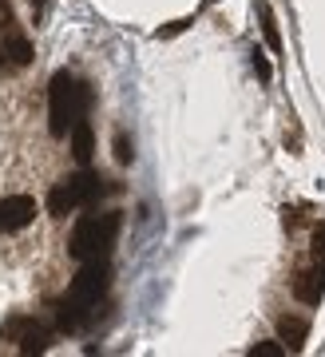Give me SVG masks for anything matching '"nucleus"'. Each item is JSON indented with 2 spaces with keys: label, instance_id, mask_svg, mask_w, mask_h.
<instances>
[{
  "label": "nucleus",
  "instance_id": "obj_11",
  "mask_svg": "<svg viewBox=\"0 0 325 357\" xmlns=\"http://www.w3.org/2000/svg\"><path fill=\"white\" fill-rule=\"evenodd\" d=\"M262 32H266V44L274 52H282V36H278V24H274V13H270V4H262Z\"/></svg>",
  "mask_w": 325,
  "mask_h": 357
},
{
  "label": "nucleus",
  "instance_id": "obj_12",
  "mask_svg": "<svg viewBox=\"0 0 325 357\" xmlns=\"http://www.w3.org/2000/svg\"><path fill=\"white\" fill-rule=\"evenodd\" d=\"M282 354H286V345H274V342H262L250 349V357H282Z\"/></svg>",
  "mask_w": 325,
  "mask_h": 357
},
{
  "label": "nucleus",
  "instance_id": "obj_7",
  "mask_svg": "<svg viewBox=\"0 0 325 357\" xmlns=\"http://www.w3.org/2000/svg\"><path fill=\"white\" fill-rule=\"evenodd\" d=\"M13 337L20 342L24 354H32V349H48L52 333L44 330V326H36V321H13Z\"/></svg>",
  "mask_w": 325,
  "mask_h": 357
},
{
  "label": "nucleus",
  "instance_id": "obj_14",
  "mask_svg": "<svg viewBox=\"0 0 325 357\" xmlns=\"http://www.w3.org/2000/svg\"><path fill=\"white\" fill-rule=\"evenodd\" d=\"M115 147H119V163H127V159H131V151H127V139H123V135L115 139Z\"/></svg>",
  "mask_w": 325,
  "mask_h": 357
},
{
  "label": "nucleus",
  "instance_id": "obj_15",
  "mask_svg": "<svg viewBox=\"0 0 325 357\" xmlns=\"http://www.w3.org/2000/svg\"><path fill=\"white\" fill-rule=\"evenodd\" d=\"M0 64H4V56H0Z\"/></svg>",
  "mask_w": 325,
  "mask_h": 357
},
{
  "label": "nucleus",
  "instance_id": "obj_6",
  "mask_svg": "<svg viewBox=\"0 0 325 357\" xmlns=\"http://www.w3.org/2000/svg\"><path fill=\"white\" fill-rule=\"evenodd\" d=\"M294 294H298L305 306H317L325 294V262L310 258V262H301L298 274H294Z\"/></svg>",
  "mask_w": 325,
  "mask_h": 357
},
{
  "label": "nucleus",
  "instance_id": "obj_9",
  "mask_svg": "<svg viewBox=\"0 0 325 357\" xmlns=\"http://www.w3.org/2000/svg\"><path fill=\"white\" fill-rule=\"evenodd\" d=\"M278 333H282L286 349H294V354H298L301 345H305V333H310V326H305L301 318H282V321H278Z\"/></svg>",
  "mask_w": 325,
  "mask_h": 357
},
{
  "label": "nucleus",
  "instance_id": "obj_2",
  "mask_svg": "<svg viewBox=\"0 0 325 357\" xmlns=\"http://www.w3.org/2000/svg\"><path fill=\"white\" fill-rule=\"evenodd\" d=\"M103 290H107V266L103 262H84V270L72 278L68 298H63V326L75 330L84 314H91V310L100 306Z\"/></svg>",
  "mask_w": 325,
  "mask_h": 357
},
{
  "label": "nucleus",
  "instance_id": "obj_3",
  "mask_svg": "<svg viewBox=\"0 0 325 357\" xmlns=\"http://www.w3.org/2000/svg\"><path fill=\"white\" fill-rule=\"evenodd\" d=\"M119 234V215H88L72 230V258L75 262H103Z\"/></svg>",
  "mask_w": 325,
  "mask_h": 357
},
{
  "label": "nucleus",
  "instance_id": "obj_8",
  "mask_svg": "<svg viewBox=\"0 0 325 357\" xmlns=\"http://www.w3.org/2000/svg\"><path fill=\"white\" fill-rule=\"evenodd\" d=\"M0 56H4V64L24 68L28 60H32V44H28L20 32H8V36H4V44H0Z\"/></svg>",
  "mask_w": 325,
  "mask_h": 357
},
{
  "label": "nucleus",
  "instance_id": "obj_5",
  "mask_svg": "<svg viewBox=\"0 0 325 357\" xmlns=\"http://www.w3.org/2000/svg\"><path fill=\"white\" fill-rule=\"evenodd\" d=\"M32 218H36V199H28V195H4L0 199V234L24 230Z\"/></svg>",
  "mask_w": 325,
  "mask_h": 357
},
{
  "label": "nucleus",
  "instance_id": "obj_10",
  "mask_svg": "<svg viewBox=\"0 0 325 357\" xmlns=\"http://www.w3.org/2000/svg\"><path fill=\"white\" fill-rule=\"evenodd\" d=\"M72 151H75L80 163H88V159H91V128L84 123V119L72 128Z\"/></svg>",
  "mask_w": 325,
  "mask_h": 357
},
{
  "label": "nucleus",
  "instance_id": "obj_1",
  "mask_svg": "<svg viewBox=\"0 0 325 357\" xmlns=\"http://www.w3.org/2000/svg\"><path fill=\"white\" fill-rule=\"evenodd\" d=\"M88 107V88L72 76V72H56L48 88V128L52 135H68V131L84 119Z\"/></svg>",
  "mask_w": 325,
  "mask_h": 357
},
{
  "label": "nucleus",
  "instance_id": "obj_13",
  "mask_svg": "<svg viewBox=\"0 0 325 357\" xmlns=\"http://www.w3.org/2000/svg\"><path fill=\"white\" fill-rule=\"evenodd\" d=\"M254 68H258V76H262V79H270V64H266L262 56H254Z\"/></svg>",
  "mask_w": 325,
  "mask_h": 357
},
{
  "label": "nucleus",
  "instance_id": "obj_4",
  "mask_svg": "<svg viewBox=\"0 0 325 357\" xmlns=\"http://www.w3.org/2000/svg\"><path fill=\"white\" fill-rule=\"evenodd\" d=\"M103 191V183L91 171H80V175L63 178V183H56L48 195V211L52 215H72V211H80V206H88L96 195Z\"/></svg>",
  "mask_w": 325,
  "mask_h": 357
}]
</instances>
